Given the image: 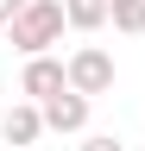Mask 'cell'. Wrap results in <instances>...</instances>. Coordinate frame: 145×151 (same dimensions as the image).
Listing matches in <instances>:
<instances>
[{"label": "cell", "mask_w": 145, "mask_h": 151, "mask_svg": "<svg viewBox=\"0 0 145 151\" xmlns=\"http://www.w3.org/2000/svg\"><path fill=\"white\" fill-rule=\"evenodd\" d=\"M63 13H69V32H101L114 19V0H63Z\"/></svg>", "instance_id": "cell-6"}, {"label": "cell", "mask_w": 145, "mask_h": 151, "mask_svg": "<svg viewBox=\"0 0 145 151\" xmlns=\"http://www.w3.org/2000/svg\"><path fill=\"white\" fill-rule=\"evenodd\" d=\"M57 88H69V63L63 57H50V50L25 57V69H19V94L25 101H50Z\"/></svg>", "instance_id": "cell-4"}, {"label": "cell", "mask_w": 145, "mask_h": 151, "mask_svg": "<svg viewBox=\"0 0 145 151\" xmlns=\"http://www.w3.org/2000/svg\"><path fill=\"white\" fill-rule=\"evenodd\" d=\"M19 6H25V0H0V13H6V19H13V13H19Z\"/></svg>", "instance_id": "cell-9"}, {"label": "cell", "mask_w": 145, "mask_h": 151, "mask_svg": "<svg viewBox=\"0 0 145 151\" xmlns=\"http://www.w3.org/2000/svg\"><path fill=\"white\" fill-rule=\"evenodd\" d=\"M114 32H126V38H139L145 32V0H114V19H107Z\"/></svg>", "instance_id": "cell-7"}, {"label": "cell", "mask_w": 145, "mask_h": 151, "mask_svg": "<svg viewBox=\"0 0 145 151\" xmlns=\"http://www.w3.org/2000/svg\"><path fill=\"white\" fill-rule=\"evenodd\" d=\"M76 151H126L120 139H114V132H82V145Z\"/></svg>", "instance_id": "cell-8"}, {"label": "cell", "mask_w": 145, "mask_h": 151, "mask_svg": "<svg viewBox=\"0 0 145 151\" xmlns=\"http://www.w3.org/2000/svg\"><path fill=\"white\" fill-rule=\"evenodd\" d=\"M0 32H6V13H0Z\"/></svg>", "instance_id": "cell-10"}, {"label": "cell", "mask_w": 145, "mask_h": 151, "mask_svg": "<svg viewBox=\"0 0 145 151\" xmlns=\"http://www.w3.org/2000/svg\"><path fill=\"white\" fill-rule=\"evenodd\" d=\"M63 32H69L63 0H25V6L6 19V38H13L19 57H38V50H50V44H63Z\"/></svg>", "instance_id": "cell-1"}, {"label": "cell", "mask_w": 145, "mask_h": 151, "mask_svg": "<svg viewBox=\"0 0 145 151\" xmlns=\"http://www.w3.org/2000/svg\"><path fill=\"white\" fill-rule=\"evenodd\" d=\"M38 107H44V126H50V132L82 139V132H88V113H95V94H82V88H57V94L38 101Z\"/></svg>", "instance_id": "cell-3"}, {"label": "cell", "mask_w": 145, "mask_h": 151, "mask_svg": "<svg viewBox=\"0 0 145 151\" xmlns=\"http://www.w3.org/2000/svg\"><path fill=\"white\" fill-rule=\"evenodd\" d=\"M63 63H69V88L95 94V101H101L107 88H114V57H107L101 44H76V50L63 57Z\"/></svg>", "instance_id": "cell-2"}, {"label": "cell", "mask_w": 145, "mask_h": 151, "mask_svg": "<svg viewBox=\"0 0 145 151\" xmlns=\"http://www.w3.org/2000/svg\"><path fill=\"white\" fill-rule=\"evenodd\" d=\"M44 132H50V126H44V107H38V101H25V94L0 113V139H6V145H38Z\"/></svg>", "instance_id": "cell-5"}]
</instances>
